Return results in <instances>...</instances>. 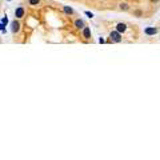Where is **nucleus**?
<instances>
[{
    "label": "nucleus",
    "instance_id": "obj_1",
    "mask_svg": "<svg viewBox=\"0 0 160 160\" xmlns=\"http://www.w3.org/2000/svg\"><path fill=\"white\" fill-rule=\"evenodd\" d=\"M109 40L113 41V43H120L122 41V36H120L119 31H112L109 34Z\"/></svg>",
    "mask_w": 160,
    "mask_h": 160
},
{
    "label": "nucleus",
    "instance_id": "obj_2",
    "mask_svg": "<svg viewBox=\"0 0 160 160\" xmlns=\"http://www.w3.org/2000/svg\"><path fill=\"white\" fill-rule=\"evenodd\" d=\"M144 34H145V35H148V36L156 35V34H158V28H155V27H148V28H145V29H144Z\"/></svg>",
    "mask_w": 160,
    "mask_h": 160
},
{
    "label": "nucleus",
    "instance_id": "obj_3",
    "mask_svg": "<svg viewBox=\"0 0 160 160\" xmlns=\"http://www.w3.org/2000/svg\"><path fill=\"white\" fill-rule=\"evenodd\" d=\"M15 16L18 19H20V18H23L24 16V8L23 7H19V8H16L15 9Z\"/></svg>",
    "mask_w": 160,
    "mask_h": 160
},
{
    "label": "nucleus",
    "instance_id": "obj_4",
    "mask_svg": "<svg viewBox=\"0 0 160 160\" xmlns=\"http://www.w3.org/2000/svg\"><path fill=\"white\" fill-rule=\"evenodd\" d=\"M11 27H12V32L16 34V32H19V29H20V24H19V21L14 20V21L11 23Z\"/></svg>",
    "mask_w": 160,
    "mask_h": 160
},
{
    "label": "nucleus",
    "instance_id": "obj_5",
    "mask_svg": "<svg viewBox=\"0 0 160 160\" xmlns=\"http://www.w3.org/2000/svg\"><path fill=\"white\" fill-rule=\"evenodd\" d=\"M116 31H119L120 34H122V32H125L127 31V25L124 24V23H119V24L116 25Z\"/></svg>",
    "mask_w": 160,
    "mask_h": 160
},
{
    "label": "nucleus",
    "instance_id": "obj_6",
    "mask_svg": "<svg viewBox=\"0 0 160 160\" xmlns=\"http://www.w3.org/2000/svg\"><path fill=\"white\" fill-rule=\"evenodd\" d=\"M83 35H84V37H86V39L91 37V29H89V27H84L83 28Z\"/></svg>",
    "mask_w": 160,
    "mask_h": 160
},
{
    "label": "nucleus",
    "instance_id": "obj_7",
    "mask_svg": "<svg viewBox=\"0 0 160 160\" xmlns=\"http://www.w3.org/2000/svg\"><path fill=\"white\" fill-rule=\"evenodd\" d=\"M75 27H76L77 29L84 28V21L83 20H76V21H75Z\"/></svg>",
    "mask_w": 160,
    "mask_h": 160
},
{
    "label": "nucleus",
    "instance_id": "obj_8",
    "mask_svg": "<svg viewBox=\"0 0 160 160\" xmlns=\"http://www.w3.org/2000/svg\"><path fill=\"white\" fill-rule=\"evenodd\" d=\"M63 9H64V12H66V14H68V15H72V14H73V9L70 8V7H67V5H64Z\"/></svg>",
    "mask_w": 160,
    "mask_h": 160
},
{
    "label": "nucleus",
    "instance_id": "obj_9",
    "mask_svg": "<svg viewBox=\"0 0 160 160\" xmlns=\"http://www.w3.org/2000/svg\"><path fill=\"white\" fill-rule=\"evenodd\" d=\"M120 9H122V11H128L129 5L127 4V3H122V4H120Z\"/></svg>",
    "mask_w": 160,
    "mask_h": 160
},
{
    "label": "nucleus",
    "instance_id": "obj_10",
    "mask_svg": "<svg viewBox=\"0 0 160 160\" xmlns=\"http://www.w3.org/2000/svg\"><path fill=\"white\" fill-rule=\"evenodd\" d=\"M39 1H40V0H29V4L31 5H37Z\"/></svg>",
    "mask_w": 160,
    "mask_h": 160
},
{
    "label": "nucleus",
    "instance_id": "obj_11",
    "mask_svg": "<svg viewBox=\"0 0 160 160\" xmlns=\"http://www.w3.org/2000/svg\"><path fill=\"white\" fill-rule=\"evenodd\" d=\"M1 24H7V18H3L1 19Z\"/></svg>",
    "mask_w": 160,
    "mask_h": 160
},
{
    "label": "nucleus",
    "instance_id": "obj_12",
    "mask_svg": "<svg viewBox=\"0 0 160 160\" xmlns=\"http://www.w3.org/2000/svg\"><path fill=\"white\" fill-rule=\"evenodd\" d=\"M86 15L88 16V18H93V15L91 14V12H86Z\"/></svg>",
    "mask_w": 160,
    "mask_h": 160
},
{
    "label": "nucleus",
    "instance_id": "obj_13",
    "mask_svg": "<svg viewBox=\"0 0 160 160\" xmlns=\"http://www.w3.org/2000/svg\"><path fill=\"white\" fill-rule=\"evenodd\" d=\"M135 15H136V16H140V15H142V12H140V11H136Z\"/></svg>",
    "mask_w": 160,
    "mask_h": 160
},
{
    "label": "nucleus",
    "instance_id": "obj_14",
    "mask_svg": "<svg viewBox=\"0 0 160 160\" xmlns=\"http://www.w3.org/2000/svg\"><path fill=\"white\" fill-rule=\"evenodd\" d=\"M151 1H152V3H156V1H159V0H151Z\"/></svg>",
    "mask_w": 160,
    "mask_h": 160
}]
</instances>
